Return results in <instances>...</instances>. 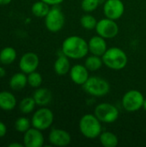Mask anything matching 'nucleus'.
<instances>
[{"instance_id": "f257e3e1", "label": "nucleus", "mask_w": 146, "mask_h": 147, "mask_svg": "<svg viewBox=\"0 0 146 147\" xmlns=\"http://www.w3.org/2000/svg\"><path fill=\"white\" fill-rule=\"evenodd\" d=\"M88 42L81 36L71 35L62 43V53L72 59H81L89 53Z\"/></svg>"}, {"instance_id": "f03ea898", "label": "nucleus", "mask_w": 146, "mask_h": 147, "mask_svg": "<svg viewBox=\"0 0 146 147\" xmlns=\"http://www.w3.org/2000/svg\"><path fill=\"white\" fill-rule=\"evenodd\" d=\"M102 58L103 64L112 70H122L126 67L128 61L125 51L115 47L108 48Z\"/></svg>"}, {"instance_id": "7ed1b4c3", "label": "nucleus", "mask_w": 146, "mask_h": 147, "mask_svg": "<svg viewBox=\"0 0 146 147\" xmlns=\"http://www.w3.org/2000/svg\"><path fill=\"white\" fill-rule=\"evenodd\" d=\"M79 130L87 139H96L101 135L102 124L100 120L91 114L84 115L79 121Z\"/></svg>"}, {"instance_id": "20e7f679", "label": "nucleus", "mask_w": 146, "mask_h": 147, "mask_svg": "<svg viewBox=\"0 0 146 147\" xmlns=\"http://www.w3.org/2000/svg\"><path fill=\"white\" fill-rule=\"evenodd\" d=\"M82 86L85 92L92 96H104L110 91V85L108 82L104 78L96 76L89 77Z\"/></svg>"}, {"instance_id": "39448f33", "label": "nucleus", "mask_w": 146, "mask_h": 147, "mask_svg": "<svg viewBox=\"0 0 146 147\" xmlns=\"http://www.w3.org/2000/svg\"><path fill=\"white\" fill-rule=\"evenodd\" d=\"M53 113L51 109L46 107H41L32 116V126L40 131L48 129L53 122Z\"/></svg>"}, {"instance_id": "423d86ee", "label": "nucleus", "mask_w": 146, "mask_h": 147, "mask_svg": "<svg viewBox=\"0 0 146 147\" xmlns=\"http://www.w3.org/2000/svg\"><path fill=\"white\" fill-rule=\"evenodd\" d=\"M94 115L103 123H114L119 118L118 109L108 102H102L95 108Z\"/></svg>"}, {"instance_id": "0eeeda50", "label": "nucleus", "mask_w": 146, "mask_h": 147, "mask_svg": "<svg viewBox=\"0 0 146 147\" xmlns=\"http://www.w3.org/2000/svg\"><path fill=\"white\" fill-rule=\"evenodd\" d=\"M65 22V15L58 7H53L50 9L48 14L45 17L46 28L52 33L59 32L64 28Z\"/></svg>"}, {"instance_id": "6e6552de", "label": "nucleus", "mask_w": 146, "mask_h": 147, "mask_svg": "<svg viewBox=\"0 0 146 147\" xmlns=\"http://www.w3.org/2000/svg\"><path fill=\"white\" fill-rule=\"evenodd\" d=\"M145 97L143 94L137 90H128L122 97V107L127 112H136L143 108Z\"/></svg>"}, {"instance_id": "1a4fd4ad", "label": "nucleus", "mask_w": 146, "mask_h": 147, "mask_svg": "<svg viewBox=\"0 0 146 147\" xmlns=\"http://www.w3.org/2000/svg\"><path fill=\"white\" fill-rule=\"evenodd\" d=\"M96 31L104 39H113L119 33V26L114 20L105 17L97 22Z\"/></svg>"}, {"instance_id": "9d476101", "label": "nucleus", "mask_w": 146, "mask_h": 147, "mask_svg": "<svg viewBox=\"0 0 146 147\" xmlns=\"http://www.w3.org/2000/svg\"><path fill=\"white\" fill-rule=\"evenodd\" d=\"M125 12V5L121 0H107L104 3L103 13L112 20L120 19Z\"/></svg>"}, {"instance_id": "9b49d317", "label": "nucleus", "mask_w": 146, "mask_h": 147, "mask_svg": "<svg viewBox=\"0 0 146 147\" xmlns=\"http://www.w3.org/2000/svg\"><path fill=\"white\" fill-rule=\"evenodd\" d=\"M40 59L36 53H26L22 56L19 61L20 70L25 74H29L35 71L39 66Z\"/></svg>"}, {"instance_id": "f8f14e48", "label": "nucleus", "mask_w": 146, "mask_h": 147, "mask_svg": "<svg viewBox=\"0 0 146 147\" xmlns=\"http://www.w3.org/2000/svg\"><path fill=\"white\" fill-rule=\"evenodd\" d=\"M44 136L40 130L30 127L23 135V144L26 147H41L44 145Z\"/></svg>"}, {"instance_id": "ddd939ff", "label": "nucleus", "mask_w": 146, "mask_h": 147, "mask_svg": "<svg viewBox=\"0 0 146 147\" xmlns=\"http://www.w3.org/2000/svg\"><path fill=\"white\" fill-rule=\"evenodd\" d=\"M48 140L54 146L64 147L67 146L71 143V137L70 134L65 130L53 128L51 130L48 135Z\"/></svg>"}, {"instance_id": "4468645a", "label": "nucleus", "mask_w": 146, "mask_h": 147, "mask_svg": "<svg viewBox=\"0 0 146 147\" xmlns=\"http://www.w3.org/2000/svg\"><path fill=\"white\" fill-rule=\"evenodd\" d=\"M89 70L85 65H75L71 66L70 70V77L71 81L77 85H83L85 82L89 78Z\"/></svg>"}, {"instance_id": "2eb2a0df", "label": "nucleus", "mask_w": 146, "mask_h": 147, "mask_svg": "<svg viewBox=\"0 0 146 147\" xmlns=\"http://www.w3.org/2000/svg\"><path fill=\"white\" fill-rule=\"evenodd\" d=\"M88 45H89V51L91 53V54L97 55L100 57H102L108 49L106 39L102 38L98 34L91 37L88 42Z\"/></svg>"}, {"instance_id": "dca6fc26", "label": "nucleus", "mask_w": 146, "mask_h": 147, "mask_svg": "<svg viewBox=\"0 0 146 147\" xmlns=\"http://www.w3.org/2000/svg\"><path fill=\"white\" fill-rule=\"evenodd\" d=\"M33 97L36 102V105H39L40 107H45L51 102L52 99V94L51 90H49L48 89L39 87L34 91Z\"/></svg>"}, {"instance_id": "f3484780", "label": "nucleus", "mask_w": 146, "mask_h": 147, "mask_svg": "<svg viewBox=\"0 0 146 147\" xmlns=\"http://www.w3.org/2000/svg\"><path fill=\"white\" fill-rule=\"evenodd\" d=\"M16 106L15 96L9 91L0 92V109L5 111L12 110Z\"/></svg>"}, {"instance_id": "a211bd4d", "label": "nucleus", "mask_w": 146, "mask_h": 147, "mask_svg": "<svg viewBox=\"0 0 146 147\" xmlns=\"http://www.w3.org/2000/svg\"><path fill=\"white\" fill-rule=\"evenodd\" d=\"M53 68L54 71L59 76H64L67 74L68 72H70V70L71 68L69 58L64 54L58 57V59L54 62Z\"/></svg>"}, {"instance_id": "6ab92c4d", "label": "nucleus", "mask_w": 146, "mask_h": 147, "mask_svg": "<svg viewBox=\"0 0 146 147\" xmlns=\"http://www.w3.org/2000/svg\"><path fill=\"white\" fill-rule=\"evenodd\" d=\"M28 84V77L24 72H17L9 79V87L14 90H20L25 88Z\"/></svg>"}, {"instance_id": "aec40b11", "label": "nucleus", "mask_w": 146, "mask_h": 147, "mask_svg": "<svg viewBox=\"0 0 146 147\" xmlns=\"http://www.w3.org/2000/svg\"><path fill=\"white\" fill-rule=\"evenodd\" d=\"M16 51L11 47H6L0 51V62L3 65H10L16 59Z\"/></svg>"}, {"instance_id": "412c9836", "label": "nucleus", "mask_w": 146, "mask_h": 147, "mask_svg": "<svg viewBox=\"0 0 146 147\" xmlns=\"http://www.w3.org/2000/svg\"><path fill=\"white\" fill-rule=\"evenodd\" d=\"M100 142L104 147H115L118 143V137L112 132H102L99 136Z\"/></svg>"}, {"instance_id": "4be33fe9", "label": "nucleus", "mask_w": 146, "mask_h": 147, "mask_svg": "<svg viewBox=\"0 0 146 147\" xmlns=\"http://www.w3.org/2000/svg\"><path fill=\"white\" fill-rule=\"evenodd\" d=\"M50 5H48L47 3H46L45 2L40 0L38 2H35L31 8V11L33 13L34 16H35L36 17H46V16L48 14L50 8Z\"/></svg>"}, {"instance_id": "5701e85b", "label": "nucleus", "mask_w": 146, "mask_h": 147, "mask_svg": "<svg viewBox=\"0 0 146 147\" xmlns=\"http://www.w3.org/2000/svg\"><path fill=\"white\" fill-rule=\"evenodd\" d=\"M103 65L102 58L97 55L91 54L90 56L87 57L84 62V65L89 71H96L99 70Z\"/></svg>"}, {"instance_id": "b1692460", "label": "nucleus", "mask_w": 146, "mask_h": 147, "mask_svg": "<svg viewBox=\"0 0 146 147\" xmlns=\"http://www.w3.org/2000/svg\"><path fill=\"white\" fill-rule=\"evenodd\" d=\"M36 102L34 97H25L19 103L20 111L24 115H28L34 111Z\"/></svg>"}, {"instance_id": "393cba45", "label": "nucleus", "mask_w": 146, "mask_h": 147, "mask_svg": "<svg viewBox=\"0 0 146 147\" xmlns=\"http://www.w3.org/2000/svg\"><path fill=\"white\" fill-rule=\"evenodd\" d=\"M80 24L83 28L88 29V30H91V29L96 28V24H97V21L95 18V16H93L92 15L86 14L81 17Z\"/></svg>"}, {"instance_id": "a878e982", "label": "nucleus", "mask_w": 146, "mask_h": 147, "mask_svg": "<svg viewBox=\"0 0 146 147\" xmlns=\"http://www.w3.org/2000/svg\"><path fill=\"white\" fill-rule=\"evenodd\" d=\"M31 121L27 117H20L15 122V128L17 132L24 134L31 127Z\"/></svg>"}, {"instance_id": "bb28decb", "label": "nucleus", "mask_w": 146, "mask_h": 147, "mask_svg": "<svg viewBox=\"0 0 146 147\" xmlns=\"http://www.w3.org/2000/svg\"><path fill=\"white\" fill-rule=\"evenodd\" d=\"M28 84L33 88H39L42 84V76L36 71L28 74Z\"/></svg>"}, {"instance_id": "cd10ccee", "label": "nucleus", "mask_w": 146, "mask_h": 147, "mask_svg": "<svg viewBox=\"0 0 146 147\" xmlns=\"http://www.w3.org/2000/svg\"><path fill=\"white\" fill-rule=\"evenodd\" d=\"M100 0H82L81 8L87 13L93 12L99 6Z\"/></svg>"}, {"instance_id": "c85d7f7f", "label": "nucleus", "mask_w": 146, "mask_h": 147, "mask_svg": "<svg viewBox=\"0 0 146 147\" xmlns=\"http://www.w3.org/2000/svg\"><path fill=\"white\" fill-rule=\"evenodd\" d=\"M50 6H57L64 2V0H41Z\"/></svg>"}, {"instance_id": "c756f323", "label": "nucleus", "mask_w": 146, "mask_h": 147, "mask_svg": "<svg viewBox=\"0 0 146 147\" xmlns=\"http://www.w3.org/2000/svg\"><path fill=\"white\" fill-rule=\"evenodd\" d=\"M6 133H7L6 125H5L3 122H2V121H0V138L4 137L5 134H6Z\"/></svg>"}, {"instance_id": "7c9ffc66", "label": "nucleus", "mask_w": 146, "mask_h": 147, "mask_svg": "<svg viewBox=\"0 0 146 147\" xmlns=\"http://www.w3.org/2000/svg\"><path fill=\"white\" fill-rule=\"evenodd\" d=\"M24 144H20V143H10L9 145V147H23Z\"/></svg>"}, {"instance_id": "2f4dec72", "label": "nucleus", "mask_w": 146, "mask_h": 147, "mask_svg": "<svg viewBox=\"0 0 146 147\" xmlns=\"http://www.w3.org/2000/svg\"><path fill=\"white\" fill-rule=\"evenodd\" d=\"M4 76H5V70L3 67L0 66V78H3Z\"/></svg>"}, {"instance_id": "473e14b6", "label": "nucleus", "mask_w": 146, "mask_h": 147, "mask_svg": "<svg viewBox=\"0 0 146 147\" xmlns=\"http://www.w3.org/2000/svg\"><path fill=\"white\" fill-rule=\"evenodd\" d=\"M12 0H0V5H7L9 4Z\"/></svg>"}, {"instance_id": "72a5a7b5", "label": "nucleus", "mask_w": 146, "mask_h": 147, "mask_svg": "<svg viewBox=\"0 0 146 147\" xmlns=\"http://www.w3.org/2000/svg\"><path fill=\"white\" fill-rule=\"evenodd\" d=\"M143 109L146 111V98H145V101H144V103H143Z\"/></svg>"}, {"instance_id": "f704fd0d", "label": "nucleus", "mask_w": 146, "mask_h": 147, "mask_svg": "<svg viewBox=\"0 0 146 147\" xmlns=\"http://www.w3.org/2000/svg\"><path fill=\"white\" fill-rule=\"evenodd\" d=\"M0 63H1V62H0Z\"/></svg>"}]
</instances>
